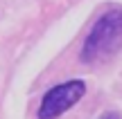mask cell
I'll return each mask as SVG.
<instances>
[{
	"label": "cell",
	"mask_w": 122,
	"mask_h": 119,
	"mask_svg": "<svg viewBox=\"0 0 122 119\" xmlns=\"http://www.w3.org/2000/svg\"><path fill=\"white\" fill-rule=\"evenodd\" d=\"M122 49V9L113 7L104 11L86 34L79 52V61L86 65L109 61Z\"/></svg>",
	"instance_id": "1"
},
{
	"label": "cell",
	"mask_w": 122,
	"mask_h": 119,
	"mask_svg": "<svg viewBox=\"0 0 122 119\" xmlns=\"http://www.w3.org/2000/svg\"><path fill=\"white\" fill-rule=\"evenodd\" d=\"M84 94H86V83H84L81 79L63 81V83L50 88L48 92L43 94L36 115H39V119H59L66 110H70Z\"/></svg>",
	"instance_id": "2"
},
{
	"label": "cell",
	"mask_w": 122,
	"mask_h": 119,
	"mask_svg": "<svg viewBox=\"0 0 122 119\" xmlns=\"http://www.w3.org/2000/svg\"><path fill=\"white\" fill-rule=\"evenodd\" d=\"M100 119H122V117L118 115V112H104V115H102Z\"/></svg>",
	"instance_id": "3"
}]
</instances>
